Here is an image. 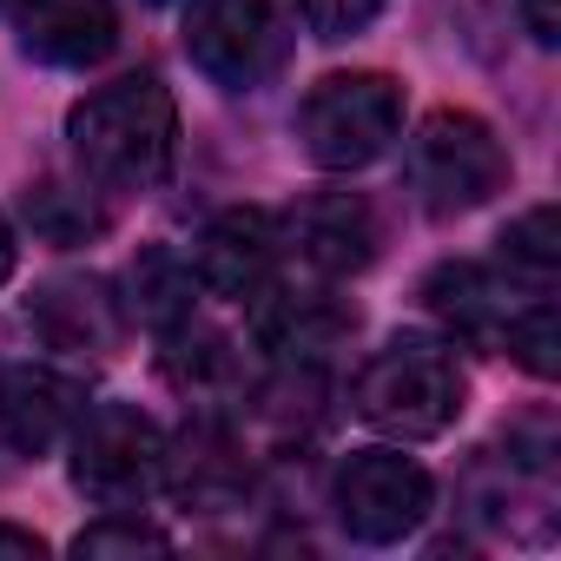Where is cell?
Listing matches in <instances>:
<instances>
[{"label":"cell","mask_w":561,"mask_h":561,"mask_svg":"<svg viewBox=\"0 0 561 561\" xmlns=\"http://www.w3.org/2000/svg\"><path fill=\"white\" fill-rule=\"evenodd\" d=\"M8 8H14V0H0V14H8Z\"/></svg>","instance_id":"484cf974"},{"label":"cell","mask_w":561,"mask_h":561,"mask_svg":"<svg viewBox=\"0 0 561 561\" xmlns=\"http://www.w3.org/2000/svg\"><path fill=\"white\" fill-rule=\"evenodd\" d=\"M403 179H410V192L430 218H456V211L489 205L515 179V159H508V146L495 139L489 119L443 106L416 126V139L403 152Z\"/></svg>","instance_id":"3957f363"},{"label":"cell","mask_w":561,"mask_h":561,"mask_svg":"<svg viewBox=\"0 0 561 561\" xmlns=\"http://www.w3.org/2000/svg\"><path fill=\"white\" fill-rule=\"evenodd\" d=\"M27 218L54 244H87L93 231H106V211L87 198V185H54V179L27 192Z\"/></svg>","instance_id":"d6986e66"},{"label":"cell","mask_w":561,"mask_h":561,"mask_svg":"<svg viewBox=\"0 0 561 561\" xmlns=\"http://www.w3.org/2000/svg\"><path fill=\"white\" fill-rule=\"evenodd\" d=\"M548 291L522 285V277H508L502 264H436L423 277V305L449 324V337L462 344H482V351H502L508 324Z\"/></svg>","instance_id":"ba28073f"},{"label":"cell","mask_w":561,"mask_h":561,"mask_svg":"<svg viewBox=\"0 0 561 561\" xmlns=\"http://www.w3.org/2000/svg\"><path fill=\"white\" fill-rule=\"evenodd\" d=\"M80 383H67L60 370H41V364H14L0 370V449L14 456H47L73 436L80 423Z\"/></svg>","instance_id":"4fadbf2b"},{"label":"cell","mask_w":561,"mask_h":561,"mask_svg":"<svg viewBox=\"0 0 561 561\" xmlns=\"http://www.w3.org/2000/svg\"><path fill=\"white\" fill-rule=\"evenodd\" d=\"M0 554H21V561H41V554H47V541H41L34 528H8V522H0Z\"/></svg>","instance_id":"cb8c5ba5"},{"label":"cell","mask_w":561,"mask_h":561,"mask_svg":"<svg viewBox=\"0 0 561 561\" xmlns=\"http://www.w3.org/2000/svg\"><path fill=\"white\" fill-rule=\"evenodd\" d=\"M67 139L80 159V179L100 192H152L172 172L179 152V106L159 73H126L93 87L67 113Z\"/></svg>","instance_id":"6da1fadb"},{"label":"cell","mask_w":561,"mask_h":561,"mask_svg":"<svg viewBox=\"0 0 561 561\" xmlns=\"http://www.w3.org/2000/svg\"><path fill=\"white\" fill-rule=\"evenodd\" d=\"M14 27H21V54L41 67H67L87 73L119 47V14L113 0H14Z\"/></svg>","instance_id":"8fae6325"},{"label":"cell","mask_w":561,"mask_h":561,"mask_svg":"<svg viewBox=\"0 0 561 561\" xmlns=\"http://www.w3.org/2000/svg\"><path fill=\"white\" fill-rule=\"evenodd\" d=\"M298 14L318 41H351L383 14V0H298Z\"/></svg>","instance_id":"7402d4cb"},{"label":"cell","mask_w":561,"mask_h":561,"mask_svg":"<svg viewBox=\"0 0 561 561\" xmlns=\"http://www.w3.org/2000/svg\"><path fill=\"white\" fill-rule=\"evenodd\" d=\"M165 548H172V535L139 522V508H106V522L73 535V554H165Z\"/></svg>","instance_id":"ffe728a7"},{"label":"cell","mask_w":561,"mask_h":561,"mask_svg":"<svg viewBox=\"0 0 561 561\" xmlns=\"http://www.w3.org/2000/svg\"><path fill=\"white\" fill-rule=\"evenodd\" d=\"M403 126V87L390 73H331L298 106V146L324 172H357L390 152Z\"/></svg>","instance_id":"277c9868"},{"label":"cell","mask_w":561,"mask_h":561,"mask_svg":"<svg viewBox=\"0 0 561 561\" xmlns=\"http://www.w3.org/2000/svg\"><path fill=\"white\" fill-rule=\"evenodd\" d=\"M133 305H139V318L159 337L179 331V324H192L198 318V277H192V264L172 257V251H146L133 264Z\"/></svg>","instance_id":"e0dca14e"},{"label":"cell","mask_w":561,"mask_h":561,"mask_svg":"<svg viewBox=\"0 0 561 561\" xmlns=\"http://www.w3.org/2000/svg\"><path fill=\"white\" fill-rule=\"evenodd\" d=\"M502 271L522 277L535 291H554V271H561V225L554 205H528L508 231H502Z\"/></svg>","instance_id":"ac0fdd59"},{"label":"cell","mask_w":561,"mask_h":561,"mask_svg":"<svg viewBox=\"0 0 561 561\" xmlns=\"http://www.w3.org/2000/svg\"><path fill=\"white\" fill-rule=\"evenodd\" d=\"M185 54L225 93H257L285 73L291 27L277 0H192L185 8Z\"/></svg>","instance_id":"8992f818"},{"label":"cell","mask_w":561,"mask_h":561,"mask_svg":"<svg viewBox=\"0 0 561 561\" xmlns=\"http://www.w3.org/2000/svg\"><path fill=\"white\" fill-rule=\"evenodd\" d=\"M27 324L54 344V351H73V357H106L119 351L126 337V311L113 298L106 277H47V285L27 298Z\"/></svg>","instance_id":"7c38bea8"},{"label":"cell","mask_w":561,"mask_h":561,"mask_svg":"<svg viewBox=\"0 0 561 561\" xmlns=\"http://www.w3.org/2000/svg\"><path fill=\"white\" fill-rule=\"evenodd\" d=\"M351 331H357V311L331 291H291L285 277H271L251 298V337L277 364H324Z\"/></svg>","instance_id":"30bf717a"},{"label":"cell","mask_w":561,"mask_h":561,"mask_svg":"<svg viewBox=\"0 0 561 561\" xmlns=\"http://www.w3.org/2000/svg\"><path fill=\"white\" fill-rule=\"evenodd\" d=\"M515 8H522L528 34H535L541 47H554V41H561V0H515Z\"/></svg>","instance_id":"603a6c76"},{"label":"cell","mask_w":561,"mask_h":561,"mask_svg":"<svg viewBox=\"0 0 561 561\" xmlns=\"http://www.w3.org/2000/svg\"><path fill=\"white\" fill-rule=\"evenodd\" d=\"M331 508H337V522H344L351 541H364V548H397V541H410V535L430 522L436 482H430V469L410 462L403 449H357V456H344L337 476H331Z\"/></svg>","instance_id":"52a82bcc"},{"label":"cell","mask_w":561,"mask_h":561,"mask_svg":"<svg viewBox=\"0 0 561 561\" xmlns=\"http://www.w3.org/2000/svg\"><path fill=\"white\" fill-rule=\"evenodd\" d=\"M165 377L198 403H231L238 397V344L192 318V324L165 331Z\"/></svg>","instance_id":"2e32d148"},{"label":"cell","mask_w":561,"mask_h":561,"mask_svg":"<svg viewBox=\"0 0 561 561\" xmlns=\"http://www.w3.org/2000/svg\"><path fill=\"white\" fill-rule=\"evenodd\" d=\"M165 482H172L185 502H198V508H231V502H244V489H251V462H244L238 436L205 416V423H192L179 443H165Z\"/></svg>","instance_id":"9a60e30c"},{"label":"cell","mask_w":561,"mask_h":561,"mask_svg":"<svg viewBox=\"0 0 561 561\" xmlns=\"http://www.w3.org/2000/svg\"><path fill=\"white\" fill-rule=\"evenodd\" d=\"M277 251H285L277 218L257 211V205H231V211H218V218L198 231V244H192V277H198L205 291H218V298L251 305L271 277H277Z\"/></svg>","instance_id":"9c48e42d"},{"label":"cell","mask_w":561,"mask_h":561,"mask_svg":"<svg viewBox=\"0 0 561 561\" xmlns=\"http://www.w3.org/2000/svg\"><path fill=\"white\" fill-rule=\"evenodd\" d=\"M291 238H298V257L324 277H351V271H370L377 244H383V225L370 211L364 192H318L298 218H291Z\"/></svg>","instance_id":"5bb4252c"},{"label":"cell","mask_w":561,"mask_h":561,"mask_svg":"<svg viewBox=\"0 0 561 561\" xmlns=\"http://www.w3.org/2000/svg\"><path fill=\"white\" fill-rule=\"evenodd\" d=\"M73 489L100 508H146L165 489V430L133 403L80 410V423H73Z\"/></svg>","instance_id":"5b68a950"},{"label":"cell","mask_w":561,"mask_h":561,"mask_svg":"<svg viewBox=\"0 0 561 561\" xmlns=\"http://www.w3.org/2000/svg\"><path fill=\"white\" fill-rule=\"evenodd\" d=\"M561 351V337H554V298H535L515 324H508V337H502V357H515L528 377H554V357Z\"/></svg>","instance_id":"44dd1931"},{"label":"cell","mask_w":561,"mask_h":561,"mask_svg":"<svg viewBox=\"0 0 561 561\" xmlns=\"http://www.w3.org/2000/svg\"><path fill=\"white\" fill-rule=\"evenodd\" d=\"M351 403L370 430L397 436V443H430L443 436L462 403H469V377L449 357V344L436 337H390L351 383Z\"/></svg>","instance_id":"7a4b0ae2"},{"label":"cell","mask_w":561,"mask_h":561,"mask_svg":"<svg viewBox=\"0 0 561 561\" xmlns=\"http://www.w3.org/2000/svg\"><path fill=\"white\" fill-rule=\"evenodd\" d=\"M14 257H21V244H14V225L0 218V285H8V277H14Z\"/></svg>","instance_id":"d4e9b609"}]
</instances>
